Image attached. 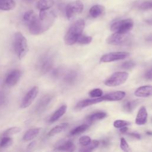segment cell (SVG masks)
Returning a JSON list of instances; mask_svg holds the SVG:
<instances>
[{
    "mask_svg": "<svg viewBox=\"0 0 152 152\" xmlns=\"http://www.w3.org/2000/svg\"><path fill=\"white\" fill-rule=\"evenodd\" d=\"M103 102L102 97H99V98H91V99H84L80 101L76 105V108L77 109H83L86 107H88L89 106L95 104L100 102Z\"/></svg>",
    "mask_w": 152,
    "mask_h": 152,
    "instance_id": "15",
    "label": "cell"
},
{
    "mask_svg": "<svg viewBox=\"0 0 152 152\" xmlns=\"http://www.w3.org/2000/svg\"><path fill=\"white\" fill-rule=\"evenodd\" d=\"M133 27L134 22L132 20L131 18H127L113 23L110 26V30L115 33L126 34L131 31Z\"/></svg>",
    "mask_w": 152,
    "mask_h": 152,
    "instance_id": "3",
    "label": "cell"
},
{
    "mask_svg": "<svg viewBox=\"0 0 152 152\" xmlns=\"http://www.w3.org/2000/svg\"><path fill=\"white\" fill-rule=\"evenodd\" d=\"M148 113L145 106H141L135 118V124L138 125H143L146 124L147 121Z\"/></svg>",
    "mask_w": 152,
    "mask_h": 152,
    "instance_id": "13",
    "label": "cell"
},
{
    "mask_svg": "<svg viewBox=\"0 0 152 152\" xmlns=\"http://www.w3.org/2000/svg\"><path fill=\"white\" fill-rule=\"evenodd\" d=\"M67 106L66 104L62 105L59 108H58L50 116L49 119V122L53 123L58 120H59L66 112Z\"/></svg>",
    "mask_w": 152,
    "mask_h": 152,
    "instance_id": "16",
    "label": "cell"
},
{
    "mask_svg": "<svg viewBox=\"0 0 152 152\" xmlns=\"http://www.w3.org/2000/svg\"><path fill=\"white\" fill-rule=\"evenodd\" d=\"M126 95L125 92L123 91H116L114 92H111L107 93L104 96H102V99L104 101L113 102V101H119L123 99Z\"/></svg>",
    "mask_w": 152,
    "mask_h": 152,
    "instance_id": "11",
    "label": "cell"
},
{
    "mask_svg": "<svg viewBox=\"0 0 152 152\" xmlns=\"http://www.w3.org/2000/svg\"><path fill=\"white\" fill-rule=\"evenodd\" d=\"M129 56V53L126 52H110L103 55L100 61L101 62H110L124 59Z\"/></svg>",
    "mask_w": 152,
    "mask_h": 152,
    "instance_id": "8",
    "label": "cell"
},
{
    "mask_svg": "<svg viewBox=\"0 0 152 152\" xmlns=\"http://www.w3.org/2000/svg\"><path fill=\"white\" fill-rule=\"evenodd\" d=\"M85 26V22L82 19H79L74 23L66 31L64 41L67 45H72L77 42L78 37L82 34Z\"/></svg>",
    "mask_w": 152,
    "mask_h": 152,
    "instance_id": "1",
    "label": "cell"
},
{
    "mask_svg": "<svg viewBox=\"0 0 152 152\" xmlns=\"http://www.w3.org/2000/svg\"><path fill=\"white\" fill-rule=\"evenodd\" d=\"M128 135L131 137H133L134 138H136V139H138V140H140L141 138V135L140 134H139L138 133H135V132H131V133H129Z\"/></svg>",
    "mask_w": 152,
    "mask_h": 152,
    "instance_id": "40",
    "label": "cell"
},
{
    "mask_svg": "<svg viewBox=\"0 0 152 152\" xmlns=\"http://www.w3.org/2000/svg\"><path fill=\"white\" fill-rule=\"evenodd\" d=\"M145 77L147 80H152V68L145 73Z\"/></svg>",
    "mask_w": 152,
    "mask_h": 152,
    "instance_id": "39",
    "label": "cell"
},
{
    "mask_svg": "<svg viewBox=\"0 0 152 152\" xmlns=\"http://www.w3.org/2000/svg\"><path fill=\"white\" fill-rule=\"evenodd\" d=\"M99 144H100V142H99V141L96 140H94L91 141L90 142V143L88 145L85 146V147H86L88 150L92 151L93 150H94V149L96 148L97 147H98V146L99 145Z\"/></svg>",
    "mask_w": 152,
    "mask_h": 152,
    "instance_id": "37",
    "label": "cell"
},
{
    "mask_svg": "<svg viewBox=\"0 0 152 152\" xmlns=\"http://www.w3.org/2000/svg\"><path fill=\"white\" fill-rule=\"evenodd\" d=\"M22 131V129L20 127L18 126H12V127H10L9 128H8L7 129H6L4 133H3V135L4 136H10V135H12L14 134H17L19 132H20Z\"/></svg>",
    "mask_w": 152,
    "mask_h": 152,
    "instance_id": "26",
    "label": "cell"
},
{
    "mask_svg": "<svg viewBox=\"0 0 152 152\" xmlns=\"http://www.w3.org/2000/svg\"><path fill=\"white\" fill-rule=\"evenodd\" d=\"M138 97H148L152 96V86H143L138 87L134 92Z\"/></svg>",
    "mask_w": 152,
    "mask_h": 152,
    "instance_id": "14",
    "label": "cell"
},
{
    "mask_svg": "<svg viewBox=\"0 0 152 152\" xmlns=\"http://www.w3.org/2000/svg\"><path fill=\"white\" fill-rule=\"evenodd\" d=\"M109 141L108 140L105 139V140H103L102 141V145L103 147H106L109 145Z\"/></svg>",
    "mask_w": 152,
    "mask_h": 152,
    "instance_id": "41",
    "label": "cell"
},
{
    "mask_svg": "<svg viewBox=\"0 0 152 152\" xmlns=\"http://www.w3.org/2000/svg\"><path fill=\"white\" fill-rule=\"evenodd\" d=\"M89 127V125L87 124H84L82 125H80L73 129H72L70 131V135H75L80 134H81L82 132H85Z\"/></svg>",
    "mask_w": 152,
    "mask_h": 152,
    "instance_id": "24",
    "label": "cell"
},
{
    "mask_svg": "<svg viewBox=\"0 0 152 152\" xmlns=\"http://www.w3.org/2000/svg\"><path fill=\"white\" fill-rule=\"evenodd\" d=\"M12 139L8 136H4L0 141V148L8 147L12 145Z\"/></svg>",
    "mask_w": 152,
    "mask_h": 152,
    "instance_id": "28",
    "label": "cell"
},
{
    "mask_svg": "<svg viewBox=\"0 0 152 152\" xmlns=\"http://www.w3.org/2000/svg\"><path fill=\"white\" fill-rule=\"evenodd\" d=\"M120 148L121 149V150L124 152H131V150L127 142V141H126V140L124 138L122 137L120 140Z\"/></svg>",
    "mask_w": 152,
    "mask_h": 152,
    "instance_id": "30",
    "label": "cell"
},
{
    "mask_svg": "<svg viewBox=\"0 0 152 152\" xmlns=\"http://www.w3.org/2000/svg\"><path fill=\"white\" fill-rule=\"evenodd\" d=\"M52 98V96L49 94H46L42 97L37 102L36 106L35 112L37 113H40L44 110H45L48 105L50 102Z\"/></svg>",
    "mask_w": 152,
    "mask_h": 152,
    "instance_id": "12",
    "label": "cell"
},
{
    "mask_svg": "<svg viewBox=\"0 0 152 152\" xmlns=\"http://www.w3.org/2000/svg\"><path fill=\"white\" fill-rule=\"evenodd\" d=\"M39 93V87L34 86L25 95L21 103V108L25 109L30 106Z\"/></svg>",
    "mask_w": 152,
    "mask_h": 152,
    "instance_id": "9",
    "label": "cell"
},
{
    "mask_svg": "<svg viewBox=\"0 0 152 152\" xmlns=\"http://www.w3.org/2000/svg\"><path fill=\"white\" fill-rule=\"evenodd\" d=\"M103 95V91L100 88H94L89 92V96L91 98H99Z\"/></svg>",
    "mask_w": 152,
    "mask_h": 152,
    "instance_id": "32",
    "label": "cell"
},
{
    "mask_svg": "<svg viewBox=\"0 0 152 152\" xmlns=\"http://www.w3.org/2000/svg\"><path fill=\"white\" fill-rule=\"evenodd\" d=\"M91 141V138L87 135L82 136L79 138V142L83 147L88 145Z\"/></svg>",
    "mask_w": 152,
    "mask_h": 152,
    "instance_id": "34",
    "label": "cell"
},
{
    "mask_svg": "<svg viewBox=\"0 0 152 152\" xmlns=\"http://www.w3.org/2000/svg\"><path fill=\"white\" fill-rule=\"evenodd\" d=\"M16 5L14 0H0V10L2 11H11L15 8Z\"/></svg>",
    "mask_w": 152,
    "mask_h": 152,
    "instance_id": "21",
    "label": "cell"
},
{
    "mask_svg": "<svg viewBox=\"0 0 152 152\" xmlns=\"http://www.w3.org/2000/svg\"><path fill=\"white\" fill-rule=\"evenodd\" d=\"M91 40H92V37L91 36L81 34L78 37L77 42L81 45H87V44H89L91 42Z\"/></svg>",
    "mask_w": 152,
    "mask_h": 152,
    "instance_id": "31",
    "label": "cell"
},
{
    "mask_svg": "<svg viewBox=\"0 0 152 152\" xmlns=\"http://www.w3.org/2000/svg\"><path fill=\"white\" fill-rule=\"evenodd\" d=\"M128 74L126 72H116L111 75L104 81V84L109 87H116L124 84L128 78Z\"/></svg>",
    "mask_w": 152,
    "mask_h": 152,
    "instance_id": "4",
    "label": "cell"
},
{
    "mask_svg": "<svg viewBox=\"0 0 152 152\" xmlns=\"http://www.w3.org/2000/svg\"><path fill=\"white\" fill-rule=\"evenodd\" d=\"M137 104V100L127 101L124 104L123 107L126 112H131L134 110V107L136 106Z\"/></svg>",
    "mask_w": 152,
    "mask_h": 152,
    "instance_id": "27",
    "label": "cell"
},
{
    "mask_svg": "<svg viewBox=\"0 0 152 152\" xmlns=\"http://www.w3.org/2000/svg\"><path fill=\"white\" fill-rule=\"evenodd\" d=\"M128 130V126H125V127H123V128H121L119 129V131L121 132V133H126L127 132V131Z\"/></svg>",
    "mask_w": 152,
    "mask_h": 152,
    "instance_id": "43",
    "label": "cell"
},
{
    "mask_svg": "<svg viewBox=\"0 0 152 152\" xmlns=\"http://www.w3.org/2000/svg\"><path fill=\"white\" fill-rule=\"evenodd\" d=\"M21 76V72L19 69H14L10 72L6 77L5 84L9 86L12 87L17 84Z\"/></svg>",
    "mask_w": 152,
    "mask_h": 152,
    "instance_id": "10",
    "label": "cell"
},
{
    "mask_svg": "<svg viewBox=\"0 0 152 152\" xmlns=\"http://www.w3.org/2000/svg\"><path fill=\"white\" fill-rule=\"evenodd\" d=\"M104 7L101 5H93L89 11V14L93 18H97L104 12Z\"/></svg>",
    "mask_w": 152,
    "mask_h": 152,
    "instance_id": "18",
    "label": "cell"
},
{
    "mask_svg": "<svg viewBox=\"0 0 152 152\" xmlns=\"http://www.w3.org/2000/svg\"><path fill=\"white\" fill-rule=\"evenodd\" d=\"M135 66V63L132 61H127L122 64L121 67L125 69H130Z\"/></svg>",
    "mask_w": 152,
    "mask_h": 152,
    "instance_id": "36",
    "label": "cell"
},
{
    "mask_svg": "<svg viewBox=\"0 0 152 152\" xmlns=\"http://www.w3.org/2000/svg\"><path fill=\"white\" fill-rule=\"evenodd\" d=\"M75 149V145L71 141H67L64 144L56 147V150L61 151L73 152Z\"/></svg>",
    "mask_w": 152,
    "mask_h": 152,
    "instance_id": "19",
    "label": "cell"
},
{
    "mask_svg": "<svg viewBox=\"0 0 152 152\" xmlns=\"http://www.w3.org/2000/svg\"><path fill=\"white\" fill-rule=\"evenodd\" d=\"M35 145H36V141H32L31 142H30L28 145V146H27V148L28 149V150H30V149H32L34 146H35Z\"/></svg>",
    "mask_w": 152,
    "mask_h": 152,
    "instance_id": "42",
    "label": "cell"
},
{
    "mask_svg": "<svg viewBox=\"0 0 152 152\" xmlns=\"http://www.w3.org/2000/svg\"><path fill=\"white\" fill-rule=\"evenodd\" d=\"M53 59L52 56L48 53L43 55L39 59L37 68L39 72L42 74H46L49 72L52 68Z\"/></svg>",
    "mask_w": 152,
    "mask_h": 152,
    "instance_id": "6",
    "label": "cell"
},
{
    "mask_svg": "<svg viewBox=\"0 0 152 152\" xmlns=\"http://www.w3.org/2000/svg\"><path fill=\"white\" fill-rule=\"evenodd\" d=\"M106 116H107V113L106 112L99 111V112H97L93 113L88 115L87 116V119L88 120V122H93L95 121L103 119L104 118H106Z\"/></svg>",
    "mask_w": 152,
    "mask_h": 152,
    "instance_id": "23",
    "label": "cell"
},
{
    "mask_svg": "<svg viewBox=\"0 0 152 152\" xmlns=\"http://www.w3.org/2000/svg\"><path fill=\"white\" fill-rule=\"evenodd\" d=\"M80 152H92V151L88 150L86 147H84L80 149Z\"/></svg>",
    "mask_w": 152,
    "mask_h": 152,
    "instance_id": "44",
    "label": "cell"
},
{
    "mask_svg": "<svg viewBox=\"0 0 152 152\" xmlns=\"http://www.w3.org/2000/svg\"><path fill=\"white\" fill-rule=\"evenodd\" d=\"M35 12L33 10H29L27 12H26L23 15V20L26 23L28 22L34 15Z\"/></svg>",
    "mask_w": 152,
    "mask_h": 152,
    "instance_id": "35",
    "label": "cell"
},
{
    "mask_svg": "<svg viewBox=\"0 0 152 152\" xmlns=\"http://www.w3.org/2000/svg\"><path fill=\"white\" fill-rule=\"evenodd\" d=\"M145 40H147V41L151 42V41H152V34L148 35V36L145 38Z\"/></svg>",
    "mask_w": 152,
    "mask_h": 152,
    "instance_id": "45",
    "label": "cell"
},
{
    "mask_svg": "<svg viewBox=\"0 0 152 152\" xmlns=\"http://www.w3.org/2000/svg\"><path fill=\"white\" fill-rule=\"evenodd\" d=\"M131 41V36L128 33L120 34L114 33L111 34L106 40L108 44L115 46H121L128 44Z\"/></svg>",
    "mask_w": 152,
    "mask_h": 152,
    "instance_id": "5",
    "label": "cell"
},
{
    "mask_svg": "<svg viewBox=\"0 0 152 152\" xmlns=\"http://www.w3.org/2000/svg\"><path fill=\"white\" fill-rule=\"evenodd\" d=\"M40 131H41V128H31L27 130L25 132L23 136V140L25 141H28L32 140L39 134Z\"/></svg>",
    "mask_w": 152,
    "mask_h": 152,
    "instance_id": "17",
    "label": "cell"
},
{
    "mask_svg": "<svg viewBox=\"0 0 152 152\" xmlns=\"http://www.w3.org/2000/svg\"><path fill=\"white\" fill-rule=\"evenodd\" d=\"M7 100L6 96L2 91H0V106L5 104Z\"/></svg>",
    "mask_w": 152,
    "mask_h": 152,
    "instance_id": "38",
    "label": "cell"
},
{
    "mask_svg": "<svg viewBox=\"0 0 152 152\" xmlns=\"http://www.w3.org/2000/svg\"><path fill=\"white\" fill-rule=\"evenodd\" d=\"M68 126V123H62L59 125H58L52 128L49 132L48 133V135L49 137L54 136L56 134H59L60 132H62L65 129H66Z\"/></svg>",
    "mask_w": 152,
    "mask_h": 152,
    "instance_id": "22",
    "label": "cell"
},
{
    "mask_svg": "<svg viewBox=\"0 0 152 152\" xmlns=\"http://www.w3.org/2000/svg\"><path fill=\"white\" fill-rule=\"evenodd\" d=\"M137 7L139 9L142 10H148V9L152 8V2L150 1H143L141 3H140V4H138Z\"/></svg>",
    "mask_w": 152,
    "mask_h": 152,
    "instance_id": "33",
    "label": "cell"
},
{
    "mask_svg": "<svg viewBox=\"0 0 152 152\" xmlns=\"http://www.w3.org/2000/svg\"><path fill=\"white\" fill-rule=\"evenodd\" d=\"M131 122L128 121H125V120H121V119H118V120H115L113 122V126L116 128H121L125 126H128L129 125H131Z\"/></svg>",
    "mask_w": 152,
    "mask_h": 152,
    "instance_id": "29",
    "label": "cell"
},
{
    "mask_svg": "<svg viewBox=\"0 0 152 152\" xmlns=\"http://www.w3.org/2000/svg\"><path fill=\"white\" fill-rule=\"evenodd\" d=\"M77 77V74L74 71L68 72L64 77V81L68 84H72L75 82Z\"/></svg>",
    "mask_w": 152,
    "mask_h": 152,
    "instance_id": "25",
    "label": "cell"
},
{
    "mask_svg": "<svg viewBox=\"0 0 152 152\" xmlns=\"http://www.w3.org/2000/svg\"><path fill=\"white\" fill-rule=\"evenodd\" d=\"M14 48L15 52L20 59H23L28 51L27 40L21 32L17 31L14 34Z\"/></svg>",
    "mask_w": 152,
    "mask_h": 152,
    "instance_id": "2",
    "label": "cell"
},
{
    "mask_svg": "<svg viewBox=\"0 0 152 152\" xmlns=\"http://www.w3.org/2000/svg\"><path fill=\"white\" fill-rule=\"evenodd\" d=\"M84 9V5L80 1H75L69 3L65 8V14L68 20H71L75 15L81 13Z\"/></svg>",
    "mask_w": 152,
    "mask_h": 152,
    "instance_id": "7",
    "label": "cell"
},
{
    "mask_svg": "<svg viewBox=\"0 0 152 152\" xmlns=\"http://www.w3.org/2000/svg\"><path fill=\"white\" fill-rule=\"evenodd\" d=\"M146 134H147V135H152V131H147L146 132Z\"/></svg>",
    "mask_w": 152,
    "mask_h": 152,
    "instance_id": "46",
    "label": "cell"
},
{
    "mask_svg": "<svg viewBox=\"0 0 152 152\" xmlns=\"http://www.w3.org/2000/svg\"><path fill=\"white\" fill-rule=\"evenodd\" d=\"M53 4V0H39L37 2L36 7L40 11H46L52 7Z\"/></svg>",
    "mask_w": 152,
    "mask_h": 152,
    "instance_id": "20",
    "label": "cell"
}]
</instances>
